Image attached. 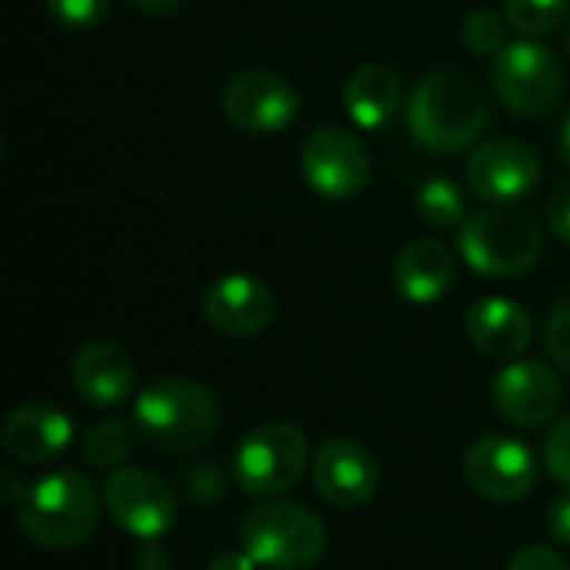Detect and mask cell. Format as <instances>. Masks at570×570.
I'll use <instances>...</instances> for the list:
<instances>
[{"instance_id":"cell-15","label":"cell","mask_w":570,"mask_h":570,"mask_svg":"<svg viewBox=\"0 0 570 570\" xmlns=\"http://www.w3.org/2000/svg\"><path fill=\"white\" fill-rule=\"evenodd\" d=\"M204 314L207 321L227 334V337H250L257 331H264L274 314V294L267 284H261L257 277L247 274H227L220 281H214L204 294Z\"/></svg>"},{"instance_id":"cell-4","label":"cell","mask_w":570,"mask_h":570,"mask_svg":"<svg viewBox=\"0 0 570 570\" xmlns=\"http://www.w3.org/2000/svg\"><path fill=\"white\" fill-rule=\"evenodd\" d=\"M240 544L261 568L307 570L324 558L327 531L301 504L264 501L240 521Z\"/></svg>"},{"instance_id":"cell-5","label":"cell","mask_w":570,"mask_h":570,"mask_svg":"<svg viewBox=\"0 0 570 570\" xmlns=\"http://www.w3.org/2000/svg\"><path fill=\"white\" fill-rule=\"evenodd\" d=\"M461 257L484 277H521L541 257V227L514 207H491L461 224Z\"/></svg>"},{"instance_id":"cell-11","label":"cell","mask_w":570,"mask_h":570,"mask_svg":"<svg viewBox=\"0 0 570 570\" xmlns=\"http://www.w3.org/2000/svg\"><path fill=\"white\" fill-rule=\"evenodd\" d=\"M224 114L247 134H277L297 117V94L281 73L244 70L224 90Z\"/></svg>"},{"instance_id":"cell-3","label":"cell","mask_w":570,"mask_h":570,"mask_svg":"<svg viewBox=\"0 0 570 570\" xmlns=\"http://www.w3.org/2000/svg\"><path fill=\"white\" fill-rule=\"evenodd\" d=\"M134 428L150 448L187 454L214 438L217 401L204 384L190 377H167L140 391L134 404Z\"/></svg>"},{"instance_id":"cell-10","label":"cell","mask_w":570,"mask_h":570,"mask_svg":"<svg viewBox=\"0 0 570 570\" xmlns=\"http://www.w3.org/2000/svg\"><path fill=\"white\" fill-rule=\"evenodd\" d=\"M468 484L488 498V501H524L538 484V461L531 448L518 438L491 434L474 441V448L464 458Z\"/></svg>"},{"instance_id":"cell-27","label":"cell","mask_w":570,"mask_h":570,"mask_svg":"<svg viewBox=\"0 0 570 570\" xmlns=\"http://www.w3.org/2000/svg\"><path fill=\"white\" fill-rule=\"evenodd\" d=\"M544 341H548L551 357H554L564 371H570V297H564V301L551 311Z\"/></svg>"},{"instance_id":"cell-23","label":"cell","mask_w":570,"mask_h":570,"mask_svg":"<svg viewBox=\"0 0 570 570\" xmlns=\"http://www.w3.org/2000/svg\"><path fill=\"white\" fill-rule=\"evenodd\" d=\"M504 7L521 33H551L568 13V0H504Z\"/></svg>"},{"instance_id":"cell-22","label":"cell","mask_w":570,"mask_h":570,"mask_svg":"<svg viewBox=\"0 0 570 570\" xmlns=\"http://www.w3.org/2000/svg\"><path fill=\"white\" fill-rule=\"evenodd\" d=\"M417 210L434 227H458L468 220V200L461 187L448 177H431L417 190Z\"/></svg>"},{"instance_id":"cell-6","label":"cell","mask_w":570,"mask_h":570,"mask_svg":"<svg viewBox=\"0 0 570 570\" xmlns=\"http://www.w3.org/2000/svg\"><path fill=\"white\" fill-rule=\"evenodd\" d=\"M307 468V438L294 424H264L250 431L234 451V478L247 494H284Z\"/></svg>"},{"instance_id":"cell-16","label":"cell","mask_w":570,"mask_h":570,"mask_svg":"<svg viewBox=\"0 0 570 570\" xmlns=\"http://www.w3.org/2000/svg\"><path fill=\"white\" fill-rule=\"evenodd\" d=\"M70 377L87 404L117 407L134 391V361L114 341H90L77 351Z\"/></svg>"},{"instance_id":"cell-32","label":"cell","mask_w":570,"mask_h":570,"mask_svg":"<svg viewBox=\"0 0 570 570\" xmlns=\"http://www.w3.org/2000/svg\"><path fill=\"white\" fill-rule=\"evenodd\" d=\"M134 570H174V561H170L167 548H164L157 538H150V541H144V544L137 548V554H134Z\"/></svg>"},{"instance_id":"cell-33","label":"cell","mask_w":570,"mask_h":570,"mask_svg":"<svg viewBox=\"0 0 570 570\" xmlns=\"http://www.w3.org/2000/svg\"><path fill=\"white\" fill-rule=\"evenodd\" d=\"M261 564L247 554V551H227V554H220V558H214L207 570H257Z\"/></svg>"},{"instance_id":"cell-35","label":"cell","mask_w":570,"mask_h":570,"mask_svg":"<svg viewBox=\"0 0 570 570\" xmlns=\"http://www.w3.org/2000/svg\"><path fill=\"white\" fill-rule=\"evenodd\" d=\"M561 157H564V164L570 167V117L568 124H564V130H561Z\"/></svg>"},{"instance_id":"cell-9","label":"cell","mask_w":570,"mask_h":570,"mask_svg":"<svg viewBox=\"0 0 570 570\" xmlns=\"http://www.w3.org/2000/svg\"><path fill=\"white\" fill-rule=\"evenodd\" d=\"M114 524L140 541L164 538L177 521V501L167 481L147 468H117L104 488Z\"/></svg>"},{"instance_id":"cell-13","label":"cell","mask_w":570,"mask_h":570,"mask_svg":"<svg viewBox=\"0 0 570 570\" xmlns=\"http://www.w3.org/2000/svg\"><path fill=\"white\" fill-rule=\"evenodd\" d=\"M538 154L521 140H488L468 160V184L478 197L491 204H508L524 197L538 184Z\"/></svg>"},{"instance_id":"cell-29","label":"cell","mask_w":570,"mask_h":570,"mask_svg":"<svg viewBox=\"0 0 570 570\" xmlns=\"http://www.w3.org/2000/svg\"><path fill=\"white\" fill-rule=\"evenodd\" d=\"M187 488L197 501H217L224 494V478H220L217 464H197L194 474L187 478Z\"/></svg>"},{"instance_id":"cell-21","label":"cell","mask_w":570,"mask_h":570,"mask_svg":"<svg viewBox=\"0 0 570 570\" xmlns=\"http://www.w3.org/2000/svg\"><path fill=\"white\" fill-rule=\"evenodd\" d=\"M137 438H140V431L130 428V424H124V421H104V424H97L94 431H87L83 448H80L87 468L117 471L134 454Z\"/></svg>"},{"instance_id":"cell-1","label":"cell","mask_w":570,"mask_h":570,"mask_svg":"<svg viewBox=\"0 0 570 570\" xmlns=\"http://www.w3.org/2000/svg\"><path fill=\"white\" fill-rule=\"evenodd\" d=\"M411 137L438 154L461 150L478 140L488 124V97L481 83L458 70L424 77L407 100Z\"/></svg>"},{"instance_id":"cell-8","label":"cell","mask_w":570,"mask_h":570,"mask_svg":"<svg viewBox=\"0 0 570 570\" xmlns=\"http://www.w3.org/2000/svg\"><path fill=\"white\" fill-rule=\"evenodd\" d=\"M301 170L311 190L331 200L357 197L371 180V157L367 147L337 124L311 130L301 147Z\"/></svg>"},{"instance_id":"cell-2","label":"cell","mask_w":570,"mask_h":570,"mask_svg":"<svg viewBox=\"0 0 570 570\" xmlns=\"http://www.w3.org/2000/svg\"><path fill=\"white\" fill-rule=\"evenodd\" d=\"M100 518L97 488L77 471H53L30 484L17 508L20 531L47 551H70L83 544Z\"/></svg>"},{"instance_id":"cell-24","label":"cell","mask_w":570,"mask_h":570,"mask_svg":"<svg viewBox=\"0 0 570 570\" xmlns=\"http://www.w3.org/2000/svg\"><path fill=\"white\" fill-rule=\"evenodd\" d=\"M461 37L468 43V50L488 57V53H501L508 47V20L498 17L494 10H474L464 27H461Z\"/></svg>"},{"instance_id":"cell-26","label":"cell","mask_w":570,"mask_h":570,"mask_svg":"<svg viewBox=\"0 0 570 570\" xmlns=\"http://www.w3.org/2000/svg\"><path fill=\"white\" fill-rule=\"evenodd\" d=\"M544 464L551 471L554 481L570 488V414L561 417V424H554V431L544 441Z\"/></svg>"},{"instance_id":"cell-20","label":"cell","mask_w":570,"mask_h":570,"mask_svg":"<svg viewBox=\"0 0 570 570\" xmlns=\"http://www.w3.org/2000/svg\"><path fill=\"white\" fill-rule=\"evenodd\" d=\"M401 80L391 67L381 63H364L361 70L351 73L344 87V107L351 120L364 130L384 127L397 110H401Z\"/></svg>"},{"instance_id":"cell-34","label":"cell","mask_w":570,"mask_h":570,"mask_svg":"<svg viewBox=\"0 0 570 570\" xmlns=\"http://www.w3.org/2000/svg\"><path fill=\"white\" fill-rule=\"evenodd\" d=\"M140 13H167V10H174L180 0H130Z\"/></svg>"},{"instance_id":"cell-18","label":"cell","mask_w":570,"mask_h":570,"mask_svg":"<svg viewBox=\"0 0 570 570\" xmlns=\"http://www.w3.org/2000/svg\"><path fill=\"white\" fill-rule=\"evenodd\" d=\"M468 334L488 357L511 361L521 357L531 344V317L508 297H484L468 311Z\"/></svg>"},{"instance_id":"cell-31","label":"cell","mask_w":570,"mask_h":570,"mask_svg":"<svg viewBox=\"0 0 570 570\" xmlns=\"http://www.w3.org/2000/svg\"><path fill=\"white\" fill-rule=\"evenodd\" d=\"M548 531H551V538L558 544L570 548V491L551 501V508H548Z\"/></svg>"},{"instance_id":"cell-17","label":"cell","mask_w":570,"mask_h":570,"mask_svg":"<svg viewBox=\"0 0 570 570\" xmlns=\"http://www.w3.org/2000/svg\"><path fill=\"white\" fill-rule=\"evenodd\" d=\"M73 424L63 411L47 404H20L3 421V448L20 464H47L67 451Z\"/></svg>"},{"instance_id":"cell-14","label":"cell","mask_w":570,"mask_h":570,"mask_svg":"<svg viewBox=\"0 0 570 570\" xmlns=\"http://www.w3.org/2000/svg\"><path fill=\"white\" fill-rule=\"evenodd\" d=\"M314 488L334 508H361L377 491V461L364 444L331 438L314 458Z\"/></svg>"},{"instance_id":"cell-7","label":"cell","mask_w":570,"mask_h":570,"mask_svg":"<svg viewBox=\"0 0 570 570\" xmlns=\"http://www.w3.org/2000/svg\"><path fill=\"white\" fill-rule=\"evenodd\" d=\"M498 97L521 117L548 114L564 90V70L551 47L534 40L508 43L494 60Z\"/></svg>"},{"instance_id":"cell-36","label":"cell","mask_w":570,"mask_h":570,"mask_svg":"<svg viewBox=\"0 0 570 570\" xmlns=\"http://www.w3.org/2000/svg\"><path fill=\"white\" fill-rule=\"evenodd\" d=\"M568 50H570V30H568Z\"/></svg>"},{"instance_id":"cell-30","label":"cell","mask_w":570,"mask_h":570,"mask_svg":"<svg viewBox=\"0 0 570 570\" xmlns=\"http://www.w3.org/2000/svg\"><path fill=\"white\" fill-rule=\"evenodd\" d=\"M508 570H568V564L554 548L534 544V548H524Z\"/></svg>"},{"instance_id":"cell-12","label":"cell","mask_w":570,"mask_h":570,"mask_svg":"<svg viewBox=\"0 0 570 570\" xmlns=\"http://www.w3.org/2000/svg\"><path fill=\"white\" fill-rule=\"evenodd\" d=\"M561 381L541 361H511L494 377V407L514 428H541L561 407Z\"/></svg>"},{"instance_id":"cell-19","label":"cell","mask_w":570,"mask_h":570,"mask_svg":"<svg viewBox=\"0 0 570 570\" xmlns=\"http://www.w3.org/2000/svg\"><path fill=\"white\" fill-rule=\"evenodd\" d=\"M394 284L411 304H434L441 301L454 284V254L441 240H411L397 264H394Z\"/></svg>"},{"instance_id":"cell-28","label":"cell","mask_w":570,"mask_h":570,"mask_svg":"<svg viewBox=\"0 0 570 570\" xmlns=\"http://www.w3.org/2000/svg\"><path fill=\"white\" fill-rule=\"evenodd\" d=\"M548 227L558 240L570 244V180L554 187V194L548 197Z\"/></svg>"},{"instance_id":"cell-25","label":"cell","mask_w":570,"mask_h":570,"mask_svg":"<svg viewBox=\"0 0 570 570\" xmlns=\"http://www.w3.org/2000/svg\"><path fill=\"white\" fill-rule=\"evenodd\" d=\"M47 10L70 30H90L107 17L110 0H47Z\"/></svg>"}]
</instances>
